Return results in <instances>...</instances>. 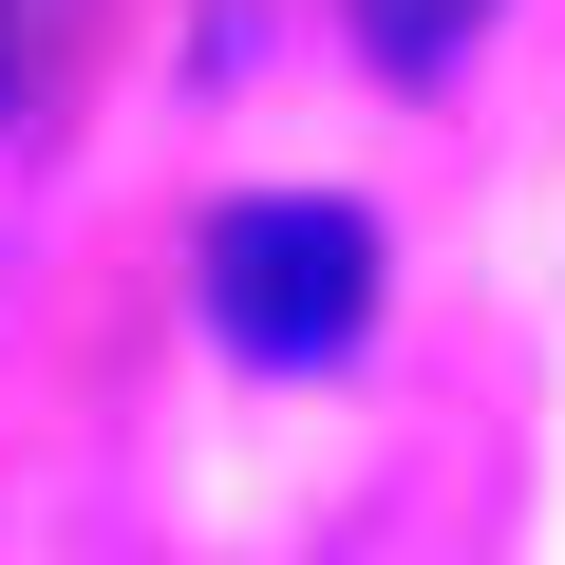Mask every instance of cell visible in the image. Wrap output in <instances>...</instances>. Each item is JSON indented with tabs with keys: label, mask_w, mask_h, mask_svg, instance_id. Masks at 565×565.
<instances>
[{
	"label": "cell",
	"mask_w": 565,
	"mask_h": 565,
	"mask_svg": "<svg viewBox=\"0 0 565 565\" xmlns=\"http://www.w3.org/2000/svg\"><path fill=\"white\" fill-rule=\"evenodd\" d=\"M0 95H20V0H0Z\"/></svg>",
	"instance_id": "3957f363"
},
{
	"label": "cell",
	"mask_w": 565,
	"mask_h": 565,
	"mask_svg": "<svg viewBox=\"0 0 565 565\" xmlns=\"http://www.w3.org/2000/svg\"><path fill=\"white\" fill-rule=\"evenodd\" d=\"M359 321H377V226H359V207H321V189L207 207V340H226V359L321 377V359H359Z\"/></svg>",
	"instance_id": "6da1fadb"
},
{
	"label": "cell",
	"mask_w": 565,
	"mask_h": 565,
	"mask_svg": "<svg viewBox=\"0 0 565 565\" xmlns=\"http://www.w3.org/2000/svg\"><path fill=\"white\" fill-rule=\"evenodd\" d=\"M359 39H377V76H415V95H434V76L490 39V0H359Z\"/></svg>",
	"instance_id": "7a4b0ae2"
}]
</instances>
